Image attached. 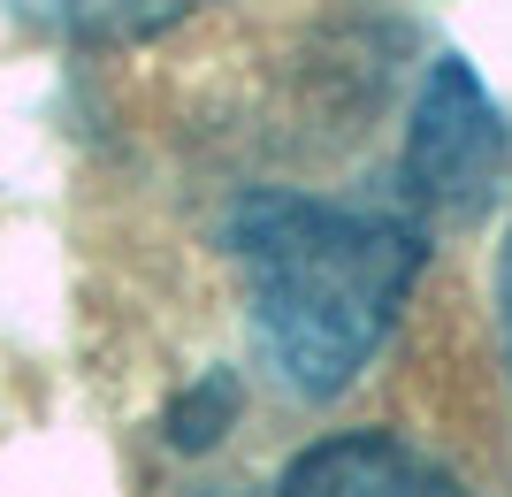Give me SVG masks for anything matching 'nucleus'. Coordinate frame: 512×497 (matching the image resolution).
Here are the masks:
<instances>
[{
	"label": "nucleus",
	"mask_w": 512,
	"mask_h": 497,
	"mask_svg": "<svg viewBox=\"0 0 512 497\" xmlns=\"http://www.w3.org/2000/svg\"><path fill=\"white\" fill-rule=\"evenodd\" d=\"M8 8L77 46H138V39H161L169 23H184L199 0H8Z\"/></svg>",
	"instance_id": "nucleus-4"
},
{
	"label": "nucleus",
	"mask_w": 512,
	"mask_h": 497,
	"mask_svg": "<svg viewBox=\"0 0 512 497\" xmlns=\"http://www.w3.org/2000/svg\"><path fill=\"white\" fill-rule=\"evenodd\" d=\"M490 306H497V352H505V383H512V230H505L497 268H490Z\"/></svg>",
	"instance_id": "nucleus-6"
},
{
	"label": "nucleus",
	"mask_w": 512,
	"mask_h": 497,
	"mask_svg": "<svg viewBox=\"0 0 512 497\" xmlns=\"http://www.w3.org/2000/svg\"><path fill=\"white\" fill-rule=\"evenodd\" d=\"M505 169H512V130L497 100L482 92L467 54H436L406 115V153H398L406 192L436 215H482Z\"/></svg>",
	"instance_id": "nucleus-2"
},
{
	"label": "nucleus",
	"mask_w": 512,
	"mask_h": 497,
	"mask_svg": "<svg viewBox=\"0 0 512 497\" xmlns=\"http://www.w3.org/2000/svg\"><path fill=\"white\" fill-rule=\"evenodd\" d=\"M237 406H245V390H237V375H230V368L199 375V383H192V390H184V398L169 406V421H161L169 452H214V444L230 436Z\"/></svg>",
	"instance_id": "nucleus-5"
},
{
	"label": "nucleus",
	"mask_w": 512,
	"mask_h": 497,
	"mask_svg": "<svg viewBox=\"0 0 512 497\" xmlns=\"http://www.w3.org/2000/svg\"><path fill=\"white\" fill-rule=\"evenodd\" d=\"M222 238L245 268V306L268 375L314 406L344 398L375 368L398 306L428 268V238L413 222L283 192V184L237 199Z\"/></svg>",
	"instance_id": "nucleus-1"
},
{
	"label": "nucleus",
	"mask_w": 512,
	"mask_h": 497,
	"mask_svg": "<svg viewBox=\"0 0 512 497\" xmlns=\"http://www.w3.org/2000/svg\"><path fill=\"white\" fill-rule=\"evenodd\" d=\"M207 497H245V490H207Z\"/></svg>",
	"instance_id": "nucleus-7"
},
{
	"label": "nucleus",
	"mask_w": 512,
	"mask_h": 497,
	"mask_svg": "<svg viewBox=\"0 0 512 497\" xmlns=\"http://www.w3.org/2000/svg\"><path fill=\"white\" fill-rule=\"evenodd\" d=\"M276 497H490V490L413 429L360 421V429H329L299 444L276 475Z\"/></svg>",
	"instance_id": "nucleus-3"
}]
</instances>
